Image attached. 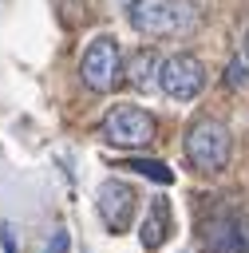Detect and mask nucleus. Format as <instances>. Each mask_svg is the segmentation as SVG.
<instances>
[{
    "label": "nucleus",
    "mask_w": 249,
    "mask_h": 253,
    "mask_svg": "<svg viewBox=\"0 0 249 253\" xmlns=\"http://www.w3.org/2000/svg\"><path fill=\"white\" fill-rule=\"evenodd\" d=\"M126 20L138 36L170 40V36H190L198 28V8L194 0H130Z\"/></svg>",
    "instance_id": "obj_1"
},
{
    "label": "nucleus",
    "mask_w": 249,
    "mask_h": 253,
    "mask_svg": "<svg viewBox=\"0 0 249 253\" xmlns=\"http://www.w3.org/2000/svg\"><path fill=\"white\" fill-rule=\"evenodd\" d=\"M229 146H233L229 142V126L217 123V119H198L186 130V158H190L194 170H206V174L221 170L229 162Z\"/></svg>",
    "instance_id": "obj_2"
},
{
    "label": "nucleus",
    "mask_w": 249,
    "mask_h": 253,
    "mask_svg": "<svg viewBox=\"0 0 249 253\" xmlns=\"http://www.w3.org/2000/svg\"><path fill=\"white\" fill-rule=\"evenodd\" d=\"M119 71H123V51L111 36H99L91 40V47L83 51V63H79V75L83 83L95 91V95H107L115 83H119Z\"/></svg>",
    "instance_id": "obj_3"
},
{
    "label": "nucleus",
    "mask_w": 249,
    "mask_h": 253,
    "mask_svg": "<svg viewBox=\"0 0 249 253\" xmlns=\"http://www.w3.org/2000/svg\"><path fill=\"white\" fill-rule=\"evenodd\" d=\"M103 138L107 142H115V146H146L150 138H154V115L150 111H142V107H130V103H123V107H111L107 115H103Z\"/></svg>",
    "instance_id": "obj_4"
},
{
    "label": "nucleus",
    "mask_w": 249,
    "mask_h": 253,
    "mask_svg": "<svg viewBox=\"0 0 249 253\" xmlns=\"http://www.w3.org/2000/svg\"><path fill=\"white\" fill-rule=\"evenodd\" d=\"M158 87H162L170 99H178V103H186V99L202 95V87H206V67H202V59H198V55H190V51H178V55L162 59Z\"/></svg>",
    "instance_id": "obj_5"
},
{
    "label": "nucleus",
    "mask_w": 249,
    "mask_h": 253,
    "mask_svg": "<svg viewBox=\"0 0 249 253\" xmlns=\"http://www.w3.org/2000/svg\"><path fill=\"white\" fill-rule=\"evenodd\" d=\"M202 245H206V253H249V217H241V213L209 217Z\"/></svg>",
    "instance_id": "obj_6"
},
{
    "label": "nucleus",
    "mask_w": 249,
    "mask_h": 253,
    "mask_svg": "<svg viewBox=\"0 0 249 253\" xmlns=\"http://www.w3.org/2000/svg\"><path fill=\"white\" fill-rule=\"evenodd\" d=\"M95 206H99L103 225H107L111 233H123V229L130 225V217H134V190H130L126 182H119V178H107V182L99 186Z\"/></svg>",
    "instance_id": "obj_7"
},
{
    "label": "nucleus",
    "mask_w": 249,
    "mask_h": 253,
    "mask_svg": "<svg viewBox=\"0 0 249 253\" xmlns=\"http://www.w3.org/2000/svg\"><path fill=\"white\" fill-rule=\"evenodd\" d=\"M166 233H170V206H166V198H154L146 217H142L138 241H142V249H158L166 241Z\"/></svg>",
    "instance_id": "obj_8"
},
{
    "label": "nucleus",
    "mask_w": 249,
    "mask_h": 253,
    "mask_svg": "<svg viewBox=\"0 0 249 253\" xmlns=\"http://www.w3.org/2000/svg\"><path fill=\"white\" fill-rule=\"evenodd\" d=\"M158 75H162V63H158V55L154 51H134L130 55V83L134 87H154L158 83Z\"/></svg>",
    "instance_id": "obj_9"
},
{
    "label": "nucleus",
    "mask_w": 249,
    "mask_h": 253,
    "mask_svg": "<svg viewBox=\"0 0 249 253\" xmlns=\"http://www.w3.org/2000/svg\"><path fill=\"white\" fill-rule=\"evenodd\" d=\"M119 170H130V174H142V178H150V182H158V186H170L174 182V170L166 166V162H158V158H123V162H115Z\"/></svg>",
    "instance_id": "obj_10"
},
{
    "label": "nucleus",
    "mask_w": 249,
    "mask_h": 253,
    "mask_svg": "<svg viewBox=\"0 0 249 253\" xmlns=\"http://www.w3.org/2000/svg\"><path fill=\"white\" fill-rule=\"evenodd\" d=\"M225 83H229V87H245V83H249V63H245V55H233V59H229Z\"/></svg>",
    "instance_id": "obj_11"
},
{
    "label": "nucleus",
    "mask_w": 249,
    "mask_h": 253,
    "mask_svg": "<svg viewBox=\"0 0 249 253\" xmlns=\"http://www.w3.org/2000/svg\"><path fill=\"white\" fill-rule=\"evenodd\" d=\"M43 253H67V233H63V229H59V233H55V237H51V245H47V249H43Z\"/></svg>",
    "instance_id": "obj_12"
},
{
    "label": "nucleus",
    "mask_w": 249,
    "mask_h": 253,
    "mask_svg": "<svg viewBox=\"0 0 249 253\" xmlns=\"http://www.w3.org/2000/svg\"><path fill=\"white\" fill-rule=\"evenodd\" d=\"M0 241H4V253H16V241H12V229L0 225Z\"/></svg>",
    "instance_id": "obj_13"
},
{
    "label": "nucleus",
    "mask_w": 249,
    "mask_h": 253,
    "mask_svg": "<svg viewBox=\"0 0 249 253\" xmlns=\"http://www.w3.org/2000/svg\"><path fill=\"white\" fill-rule=\"evenodd\" d=\"M245 63H249V32H245Z\"/></svg>",
    "instance_id": "obj_14"
}]
</instances>
